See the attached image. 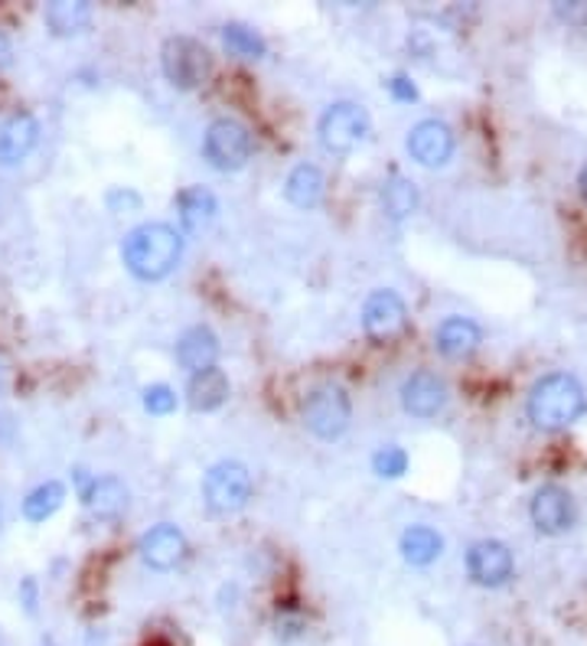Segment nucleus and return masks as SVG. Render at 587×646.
I'll return each instance as SVG.
<instances>
[{"mask_svg":"<svg viewBox=\"0 0 587 646\" xmlns=\"http://www.w3.org/2000/svg\"><path fill=\"white\" fill-rule=\"evenodd\" d=\"M183 255V239L167 223H144L125 239V265L144 281L167 278Z\"/></svg>","mask_w":587,"mask_h":646,"instance_id":"nucleus-1","label":"nucleus"},{"mask_svg":"<svg viewBox=\"0 0 587 646\" xmlns=\"http://www.w3.org/2000/svg\"><path fill=\"white\" fill-rule=\"evenodd\" d=\"M587 408L584 385L567 372H551L538 379L528 392V418L541 431H561L571 428Z\"/></svg>","mask_w":587,"mask_h":646,"instance_id":"nucleus-2","label":"nucleus"},{"mask_svg":"<svg viewBox=\"0 0 587 646\" xmlns=\"http://www.w3.org/2000/svg\"><path fill=\"white\" fill-rule=\"evenodd\" d=\"M161 66H164V76L170 79V86H177V89H200L209 79V73H213V56L193 37H170L164 43Z\"/></svg>","mask_w":587,"mask_h":646,"instance_id":"nucleus-3","label":"nucleus"},{"mask_svg":"<svg viewBox=\"0 0 587 646\" xmlns=\"http://www.w3.org/2000/svg\"><path fill=\"white\" fill-rule=\"evenodd\" d=\"M369 135V115L353 102H336L320 118V144L330 154H353Z\"/></svg>","mask_w":587,"mask_h":646,"instance_id":"nucleus-4","label":"nucleus"},{"mask_svg":"<svg viewBox=\"0 0 587 646\" xmlns=\"http://www.w3.org/2000/svg\"><path fill=\"white\" fill-rule=\"evenodd\" d=\"M203 496L213 512H239L252 496V477L239 460H222L206 473Z\"/></svg>","mask_w":587,"mask_h":646,"instance_id":"nucleus-5","label":"nucleus"},{"mask_svg":"<svg viewBox=\"0 0 587 646\" xmlns=\"http://www.w3.org/2000/svg\"><path fill=\"white\" fill-rule=\"evenodd\" d=\"M349 398H346V392L343 389H336V385H320V389H314L310 395H307V402H304V425L317 434V438H323V441H333V438H340L346 428H349Z\"/></svg>","mask_w":587,"mask_h":646,"instance_id":"nucleus-6","label":"nucleus"},{"mask_svg":"<svg viewBox=\"0 0 587 646\" xmlns=\"http://www.w3.org/2000/svg\"><path fill=\"white\" fill-rule=\"evenodd\" d=\"M203 151H206V161L216 170H239L252 157V135H248L245 125H239L232 118H219V122L209 125Z\"/></svg>","mask_w":587,"mask_h":646,"instance_id":"nucleus-7","label":"nucleus"},{"mask_svg":"<svg viewBox=\"0 0 587 646\" xmlns=\"http://www.w3.org/2000/svg\"><path fill=\"white\" fill-rule=\"evenodd\" d=\"M405 324H408V311L395 291H375L362 307V330L375 343L395 340L405 330Z\"/></svg>","mask_w":587,"mask_h":646,"instance_id":"nucleus-8","label":"nucleus"},{"mask_svg":"<svg viewBox=\"0 0 587 646\" xmlns=\"http://www.w3.org/2000/svg\"><path fill=\"white\" fill-rule=\"evenodd\" d=\"M512 552L496 539H483L467 552V574L483 587H499L512 578Z\"/></svg>","mask_w":587,"mask_h":646,"instance_id":"nucleus-9","label":"nucleus"},{"mask_svg":"<svg viewBox=\"0 0 587 646\" xmlns=\"http://www.w3.org/2000/svg\"><path fill=\"white\" fill-rule=\"evenodd\" d=\"M532 522L545 535H561L574 525V499L564 486H541L532 496Z\"/></svg>","mask_w":587,"mask_h":646,"instance_id":"nucleus-10","label":"nucleus"},{"mask_svg":"<svg viewBox=\"0 0 587 646\" xmlns=\"http://www.w3.org/2000/svg\"><path fill=\"white\" fill-rule=\"evenodd\" d=\"M408 154L421 164V167H441L450 161L454 154V135L444 122L428 118L421 125L411 128L408 135Z\"/></svg>","mask_w":587,"mask_h":646,"instance_id":"nucleus-11","label":"nucleus"},{"mask_svg":"<svg viewBox=\"0 0 587 646\" xmlns=\"http://www.w3.org/2000/svg\"><path fill=\"white\" fill-rule=\"evenodd\" d=\"M138 552H141V558H144V565H151V568H157V571H167V568H174V565L183 561V555H187V539H183V532H180L177 525H167V522H164V525H154L151 532H144Z\"/></svg>","mask_w":587,"mask_h":646,"instance_id":"nucleus-12","label":"nucleus"},{"mask_svg":"<svg viewBox=\"0 0 587 646\" xmlns=\"http://www.w3.org/2000/svg\"><path fill=\"white\" fill-rule=\"evenodd\" d=\"M37 141H40V125L34 115L21 112V115L8 118L0 125V164L14 167V164L27 161L30 151L37 148Z\"/></svg>","mask_w":587,"mask_h":646,"instance_id":"nucleus-13","label":"nucleus"},{"mask_svg":"<svg viewBox=\"0 0 587 646\" xmlns=\"http://www.w3.org/2000/svg\"><path fill=\"white\" fill-rule=\"evenodd\" d=\"M401 402L411 415L418 418H434L444 402H447V389L444 379H437L434 372H414L405 385H401Z\"/></svg>","mask_w":587,"mask_h":646,"instance_id":"nucleus-14","label":"nucleus"},{"mask_svg":"<svg viewBox=\"0 0 587 646\" xmlns=\"http://www.w3.org/2000/svg\"><path fill=\"white\" fill-rule=\"evenodd\" d=\"M177 359L183 369L190 372H203V369H213L216 359H219V340L213 330L206 327H193L180 337L177 343Z\"/></svg>","mask_w":587,"mask_h":646,"instance_id":"nucleus-15","label":"nucleus"},{"mask_svg":"<svg viewBox=\"0 0 587 646\" xmlns=\"http://www.w3.org/2000/svg\"><path fill=\"white\" fill-rule=\"evenodd\" d=\"M437 350L447 359H463L480 346V327L467 317H450L437 327Z\"/></svg>","mask_w":587,"mask_h":646,"instance_id":"nucleus-16","label":"nucleus"},{"mask_svg":"<svg viewBox=\"0 0 587 646\" xmlns=\"http://www.w3.org/2000/svg\"><path fill=\"white\" fill-rule=\"evenodd\" d=\"M187 398H190V408L193 411H213L219 408L226 398H229V379L222 369H203V372H193L190 385H187Z\"/></svg>","mask_w":587,"mask_h":646,"instance_id":"nucleus-17","label":"nucleus"},{"mask_svg":"<svg viewBox=\"0 0 587 646\" xmlns=\"http://www.w3.org/2000/svg\"><path fill=\"white\" fill-rule=\"evenodd\" d=\"M86 506L95 519H118L128 509V486L118 477H102L86 490Z\"/></svg>","mask_w":587,"mask_h":646,"instance_id":"nucleus-18","label":"nucleus"},{"mask_svg":"<svg viewBox=\"0 0 587 646\" xmlns=\"http://www.w3.org/2000/svg\"><path fill=\"white\" fill-rule=\"evenodd\" d=\"M43 21L56 37H73L92 24V4H86V0H56L47 8Z\"/></svg>","mask_w":587,"mask_h":646,"instance_id":"nucleus-19","label":"nucleus"},{"mask_svg":"<svg viewBox=\"0 0 587 646\" xmlns=\"http://www.w3.org/2000/svg\"><path fill=\"white\" fill-rule=\"evenodd\" d=\"M323 187H327L323 174H320L314 164H301V167L291 170V177H288V183H284V197H288L297 210H310V206H317V203L323 200Z\"/></svg>","mask_w":587,"mask_h":646,"instance_id":"nucleus-20","label":"nucleus"},{"mask_svg":"<svg viewBox=\"0 0 587 646\" xmlns=\"http://www.w3.org/2000/svg\"><path fill=\"white\" fill-rule=\"evenodd\" d=\"M177 210H180V223L187 232H200L213 223L216 216V197L203 187H190L177 197Z\"/></svg>","mask_w":587,"mask_h":646,"instance_id":"nucleus-21","label":"nucleus"},{"mask_svg":"<svg viewBox=\"0 0 587 646\" xmlns=\"http://www.w3.org/2000/svg\"><path fill=\"white\" fill-rule=\"evenodd\" d=\"M441 552H444V539L434 529H428V525H411L401 535V555H405L408 565H421L424 568V565L437 561Z\"/></svg>","mask_w":587,"mask_h":646,"instance_id":"nucleus-22","label":"nucleus"},{"mask_svg":"<svg viewBox=\"0 0 587 646\" xmlns=\"http://www.w3.org/2000/svg\"><path fill=\"white\" fill-rule=\"evenodd\" d=\"M63 503H66V486L60 480H47L24 499V516L30 522H47L50 516H56Z\"/></svg>","mask_w":587,"mask_h":646,"instance_id":"nucleus-23","label":"nucleus"},{"mask_svg":"<svg viewBox=\"0 0 587 646\" xmlns=\"http://www.w3.org/2000/svg\"><path fill=\"white\" fill-rule=\"evenodd\" d=\"M418 206V190L411 180L405 177H392L385 187H382V210L388 213V219H408Z\"/></svg>","mask_w":587,"mask_h":646,"instance_id":"nucleus-24","label":"nucleus"},{"mask_svg":"<svg viewBox=\"0 0 587 646\" xmlns=\"http://www.w3.org/2000/svg\"><path fill=\"white\" fill-rule=\"evenodd\" d=\"M222 43H226L229 53H235V56H242V60H258V56H265V40H261L255 30L242 27V24H229V27L222 30Z\"/></svg>","mask_w":587,"mask_h":646,"instance_id":"nucleus-25","label":"nucleus"},{"mask_svg":"<svg viewBox=\"0 0 587 646\" xmlns=\"http://www.w3.org/2000/svg\"><path fill=\"white\" fill-rule=\"evenodd\" d=\"M372 467H375L379 477H401L408 470V454L401 447H385V451L375 454Z\"/></svg>","mask_w":587,"mask_h":646,"instance_id":"nucleus-26","label":"nucleus"},{"mask_svg":"<svg viewBox=\"0 0 587 646\" xmlns=\"http://www.w3.org/2000/svg\"><path fill=\"white\" fill-rule=\"evenodd\" d=\"M144 408L151 415H170L177 408V392L170 385H151L144 389Z\"/></svg>","mask_w":587,"mask_h":646,"instance_id":"nucleus-27","label":"nucleus"},{"mask_svg":"<svg viewBox=\"0 0 587 646\" xmlns=\"http://www.w3.org/2000/svg\"><path fill=\"white\" fill-rule=\"evenodd\" d=\"M388 89H392V96H395L398 102H414V99H418V89H414L405 76H395V79L388 83Z\"/></svg>","mask_w":587,"mask_h":646,"instance_id":"nucleus-28","label":"nucleus"},{"mask_svg":"<svg viewBox=\"0 0 587 646\" xmlns=\"http://www.w3.org/2000/svg\"><path fill=\"white\" fill-rule=\"evenodd\" d=\"M558 14L564 21H584L587 17V4H567V8H558Z\"/></svg>","mask_w":587,"mask_h":646,"instance_id":"nucleus-29","label":"nucleus"},{"mask_svg":"<svg viewBox=\"0 0 587 646\" xmlns=\"http://www.w3.org/2000/svg\"><path fill=\"white\" fill-rule=\"evenodd\" d=\"M11 60H14V50H11V40L0 34V69L4 66H11Z\"/></svg>","mask_w":587,"mask_h":646,"instance_id":"nucleus-30","label":"nucleus"},{"mask_svg":"<svg viewBox=\"0 0 587 646\" xmlns=\"http://www.w3.org/2000/svg\"><path fill=\"white\" fill-rule=\"evenodd\" d=\"M577 187H580V197L587 200V164H584V170H580V177H577Z\"/></svg>","mask_w":587,"mask_h":646,"instance_id":"nucleus-31","label":"nucleus"},{"mask_svg":"<svg viewBox=\"0 0 587 646\" xmlns=\"http://www.w3.org/2000/svg\"><path fill=\"white\" fill-rule=\"evenodd\" d=\"M0 392H4V366H0Z\"/></svg>","mask_w":587,"mask_h":646,"instance_id":"nucleus-32","label":"nucleus"}]
</instances>
